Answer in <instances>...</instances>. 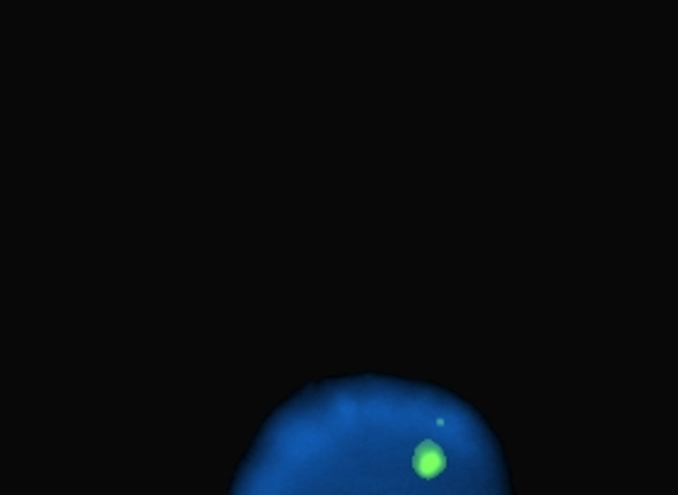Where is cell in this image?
Listing matches in <instances>:
<instances>
[{
  "label": "cell",
  "instance_id": "obj_1",
  "mask_svg": "<svg viewBox=\"0 0 678 495\" xmlns=\"http://www.w3.org/2000/svg\"><path fill=\"white\" fill-rule=\"evenodd\" d=\"M447 466V456H444L442 449L437 447L432 439H425V442L418 444L413 454V469L420 478H435L444 471Z\"/></svg>",
  "mask_w": 678,
  "mask_h": 495
}]
</instances>
